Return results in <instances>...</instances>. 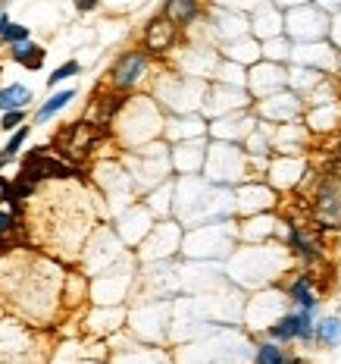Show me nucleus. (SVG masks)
<instances>
[{
    "label": "nucleus",
    "instance_id": "f257e3e1",
    "mask_svg": "<svg viewBox=\"0 0 341 364\" xmlns=\"http://www.w3.org/2000/svg\"><path fill=\"white\" fill-rule=\"evenodd\" d=\"M157 97L163 101V107L176 110L179 117H191L194 113L191 104L203 107L207 85H203L201 79L185 75V73H166V75H160V82H157Z\"/></svg>",
    "mask_w": 341,
    "mask_h": 364
},
{
    "label": "nucleus",
    "instance_id": "f03ea898",
    "mask_svg": "<svg viewBox=\"0 0 341 364\" xmlns=\"http://www.w3.org/2000/svg\"><path fill=\"white\" fill-rule=\"evenodd\" d=\"M247 151H241L232 141H216L207 148V179L213 186H235L247 176Z\"/></svg>",
    "mask_w": 341,
    "mask_h": 364
},
{
    "label": "nucleus",
    "instance_id": "7ed1b4c3",
    "mask_svg": "<svg viewBox=\"0 0 341 364\" xmlns=\"http://www.w3.org/2000/svg\"><path fill=\"white\" fill-rule=\"evenodd\" d=\"M104 135H110V129L91 123V119H75V123H66L63 132L57 135L60 154H63V161H69V164L72 161H85Z\"/></svg>",
    "mask_w": 341,
    "mask_h": 364
},
{
    "label": "nucleus",
    "instance_id": "20e7f679",
    "mask_svg": "<svg viewBox=\"0 0 341 364\" xmlns=\"http://www.w3.org/2000/svg\"><path fill=\"white\" fill-rule=\"evenodd\" d=\"M147 73H150V57L144 54L141 48H132V50H123V54L113 60L107 82H110L113 91H119V95H128V91L138 88L141 82L147 79Z\"/></svg>",
    "mask_w": 341,
    "mask_h": 364
},
{
    "label": "nucleus",
    "instance_id": "39448f33",
    "mask_svg": "<svg viewBox=\"0 0 341 364\" xmlns=\"http://www.w3.org/2000/svg\"><path fill=\"white\" fill-rule=\"evenodd\" d=\"M19 176H26L32 186L44 179H72L79 176V170H75V164L63 161V157H54L50 154V148H32L28 151V157L22 161V173Z\"/></svg>",
    "mask_w": 341,
    "mask_h": 364
},
{
    "label": "nucleus",
    "instance_id": "423d86ee",
    "mask_svg": "<svg viewBox=\"0 0 341 364\" xmlns=\"http://www.w3.org/2000/svg\"><path fill=\"white\" fill-rule=\"evenodd\" d=\"M267 336L279 346L288 343H304V346H316V321L310 311H285L276 323L267 330Z\"/></svg>",
    "mask_w": 341,
    "mask_h": 364
},
{
    "label": "nucleus",
    "instance_id": "0eeeda50",
    "mask_svg": "<svg viewBox=\"0 0 341 364\" xmlns=\"http://www.w3.org/2000/svg\"><path fill=\"white\" fill-rule=\"evenodd\" d=\"M179 38H181V28L160 13V16L147 19V26H144V32H141V50L147 57H166V54H172V50H176Z\"/></svg>",
    "mask_w": 341,
    "mask_h": 364
},
{
    "label": "nucleus",
    "instance_id": "6e6552de",
    "mask_svg": "<svg viewBox=\"0 0 341 364\" xmlns=\"http://www.w3.org/2000/svg\"><path fill=\"white\" fill-rule=\"evenodd\" d=\"M288 88V70L279 63H269V60H260L257 66L247 70V95L267 101L272 95H282Z\"/></svg>",
    "mask_w": 341,
    "mask_h": 364
},
{
    "label": "nucleus",
    "instance_id": "1a4fd4ad",
    "mask_svg": "<svg viewBox=\"0 0 341 364\" xmlns=\"http://www.w3.org/2000/svg\"><path fill=\"white\" fill-rule=\"evenodd\" d=\"M301 110H304V101H301V95H294V91H282V95H272L267 101H260L254 107V113L263 119L267 126H285L288 119L301 117Z\"/></svg>",
    "mask_w": 341,
    "mask_h": 364
},
{
    "label": "nucleus",
    "instance_id": "9d476101",
    "mask_svg": "<svg viewBox=\"0 0 341 364\" xmlns=\"http://www.w3.org/2000/svg\"><path fill=\"white\" fill-rule=\"evenodd\" d=\"M282 292L298 311H310V314H313V311L320 308V286H316V279L310 277L307 270L288 273V279L282 283Z\"/></svg>",
    "mask_w": 341,
    "mask_h": 364
},
{
    "label": "nucleus",
    "instance_id": "9b49d317",
    "mask_svg": "<svg viewBox=\"0 0 341 364\" xmlns=\"http://www.w3.org/2000/svg\"><path fill=\"white\" fill-rule=\"evenodd\" d=\"M172 166H176L179 173H185V176H194L198 170L207 166V148L201 145V141H179V148L172 151Z\"/></svg>",
    "mask_w": 341,
    "mask_h": 364
},
{
    "label": "nucleus",
    "instance_id": "f8f14e48",
    "mask_svg": "<svg viewBox=\"0 0 341 364\" xmlns=\"http://www.w3.org/2000/svg\"><path fill=\"white\" fill-rule=\"evenodd\" d=\"M201 13H203L201 4H194V0H166L163 4V16L169 22H176L179 28H188Z\"/></svg>",
    "mask_w": 341,
    "mask_h": 364
},
{
    "label": "nucleus",
    "instance_id": "ddd939ff",
    "mask_svg": "<svg viewBox=\"0 0 341 364\" xmlns=\"http://www.w3.org/2000/svg\"><path fill=\"white\" fill-rule=\"evenodd\" d=\"M44 57H47V50H44L41 44H35V41H26V44H19V48H10V60H16V63L26 66V70H41Z\"/></svg>",
    "mask_w": 341,
    "mask_h": 364
},
{
    "label": "nucleus",
    "instance_id": "4468645a",
    "mask_svg": "<svg viewBox=\"0 0 341 364\" xmlns=\"http://www.w3.org/2000/svg\"><path fill=\"white\" fill-rule=\"evenodd\" d=\"M75 97V91L72 88H63V91H54L50 95V101H44L41 107H38V113H35V123L41 126V123H47V119H54L60 110H66L69 107V101Z\"/></svg>",
    "mask_w": 341,
    "mask_h": 364
},
{
    "label": "nucleus",
    "instance_id": "2eb2a0df",
    "mask_svg": "<svg viewBox=\"0 0 341 364\" xmlns=\"http://www.w3.org/2000/svg\"><path fill=\"white\" fill-rule=\"evenodd\" d=\"M316 346L320 348L341 346V317L329 314V317H323V321H316Z\"/></svg>",
    "mask_w": 341,
    "mask_h": 364
},
{
    "label": "nucleus",
    "instance_id": "dca6fc26",
    "mask_svg": "<svg viewBox=\"0 0 341 364\" xmlns=\"http://www.w3.org/2000/svg\"><path fill=\"white\" fill-rule=\"evenodd\" d=\"M28 101H32V91H28L26 85H6V88H0V113L26 110Z\"/></svg>",
    "mask_w": 341,
    "mask_h": 364
},
{
    "label": "nucleus",
    "instance_id": "f3484780",
    "mask_svg": "<svg viewBox=\"0 0 341 364\" xmlns=\"http://www.w3.org/2000/svg\"><path fill=\"white\" fill-rule=\"evenodd\" d=\"M288 358L285 346L272 343V339H263V343H257L254 348V364H282Z\"/></svg>",
    "mask_w": 341,
    "mask_h": 364
},
{
    "label": "nucleus",
    "instance_id": "a211bd4d",
    "mask_svg": "<svg viewBox=\"0 0 341 364\" xmlns=\"http://www.w3.org/2000/svg\"><path fill=\"white\" fill-rule=\"evenodd\" d=\"M79 70H82L79 60H66L63 66H57V70L47 75V88L54 91V85H60V82H66V79H72V75H79Z\"/></svg>",
    "mask_w": 341,
    "mask_h": 364
},
{
    "label": "nucleus",
    "instance_id": "6ab92c4d",
    "mask_svg": "<svg viewBox=\"0 0 341 364\" xmlns=\"http://www.w3.org/2000/svg\"><path fill=\"white\" fill-rule=\"evenodd\" d=\"M28 132H32V126H28V123L22 126V129H16V132L10 135V141L4 145V154H6V157H16V154H19V148L28 141Z\"/></svg>",
    "mask_w": 341,
    "mask_h": 364
},
{
    "label": "nucleus",
    "instance_id": "aec40b11",
    "mask_svg": "<svg viewBox=\"0 0 341 364\" xmlns=\"http://www.w3.org/2000/svg\"><path fill=\"white\" fill-rule=\"evenodd\" d=\"M0 41L10 44V48H19V44L28 41V26H16V22H13V26L6 28L4 35H0Z\"/></svg>",
    "mask_w": 341,
    "mask_h": 364
},
{
    "label": "nucleus",
    "instance_id": "412c9836",
    "mask_svg": "<svg viewBox=\"0 0 341 364\" xmlns=\"http://www.w3.org/2000/svg\"><path fill=\"white\" fill-rule=\"evenodd\" d=\"M19 232V217L13 210H0V239H10Z\"/></svg>",
    "mask_w": 341,
    "mask_h": 364
},
{
    "label": "nucleus",
    "instance_id": "4be33fe9",
    "mask_svg": "<svg viewBox=\"0 0 341 364\" xmlns=\"http://www.w3.org/2000/svg\"><path fill=\"white\" fill-rule=\"evenodd\" d=\"M26 126V110H13V113H4V119H0V129L4 132H16V129Z\"/></svg>",
    "mask_w": 341,
    "mask_h": 364
},
{
    "label": "nucleus",
    "instance_id": "5701e85b",
    "mask_svg": "<svg viewBox=\"0 0 341 364\" xmlns=\"http://www.w3.org/2000/svg\"><path fill=\"white\" fill-rule=\"evenodd\" d=\"M325 154H332V157H341V129L335 135H332V145H329V151Z\"/></svg>",
    "mask_w": 341,
    "mask_h": 364
},
{
    "label": "nucleus",
    "instance_id": "b1692460",
    "mask_svg": "<svg viewBox=\"0 0 341 364\" xmlns=\"http://www.w3.org/2000/svg\"><path fill=\"white\" fill-rule=\"evenodd\" d=\"M282 364H307V358H301V355H291V352H288V358H285Z\"/></svg>",
    "mask_w": 341,
    "mask_h": 364
},
{
    "label": "nucleus",
    "instance_id": "393cba45",
    "mask_svg": "<svg viewBox=\"0 0 341 364\" xmlns=\"http://www.w3.org/2000/svg\"><path fill=\"white\" fill-rule=\"evenodd\" d=\"M13 26V22H10V16H6V13H0V35H4L6 32V28H10Z\"/></svg>",
    "mask_w": 341,
    "mask_h": 364
},
{
    "label": "nucleus",
    "instance_id": "a878e982",
    "mask_svg": "<svg viewBox=\"0 0 341 364\" xmlns=\"http://www.w3.org/2000/svg\"><path fill=\"white\" fill-rule=\"evenodd\" d=\"M6 161H10V157H6V154H4V151H0V166H4Z\"/></svg>",
    "mask_w": 341,
    "mask_h": 364
},
{
    "label": "nucleus",
    "instance_id": "bb28decb",
    "mask_svg": "<svg viewBox=\"0 0 341 364\" xmlns=\"http://www.w3.org/2000/svg\"><path fill=\"white\" fill-rule=\"evenodd\" d=\"M6 252V239H0V255H4Z\"/></svg>",
    "mask_w": 341,
    "mask_h": 364
}]
</instances>
